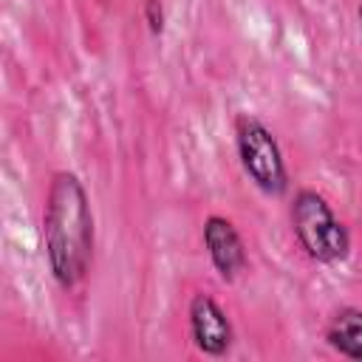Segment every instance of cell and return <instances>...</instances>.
<instances>
[{"instance_id": "1", "label": "cell", "mask_w": 362, "mask_h": 362, "mask_svg": "<svg viewBox=\"0 0 362 362\" xmlns=\"http://www.w3.org/2000/svg\"><path fill=\"white\" fill-rule=\"evenodd\" d=\"M42 246L51 277L59 288H76L93 260V209L82 178L57 170L42 206Z\"/></svg>"}, {"instance_id": "2", "label": "cell", "mask_w": 362, "mask_h": 362, "mask_svg": "<svg viewBox=\"0 0 362 362\" xmlns=\"http://www.w3.org/2000/svg\"><path fill=\"white\" fill-rule=\"evenodd\" d=\"M288 221L297 243L311 260L334 266L351 255V232L337 218L322 192L311 187L297 189L288 206Z\"/></svg>"}, {"instance_id": "3", "label": "cell", "mask_w": 362, "mask_h": 362, "mask_svg": "<svg viewBox=\"0 0 362 362\" xmlns=\"http://www.w3.org/2000/svg\"><path fill=\"white\" fill-rule=\"evenodd\" d=\"M235 150L249 181L272 198L286 195L288 189V167L274 133L252 113L235 116Z\"/></svg>"}, {"instance_id": "4", "label": "cell", "mask_w": 362, "mask_h": 362, "mask_svg": "<svg viewBox=\"0 0 362 362\" xmlns=\"http://www.w3.org/2000/svg\"><path fill=\"white\" fill-rule=\"evenodd\" d=\"M187 320H189V337L201 354H206V356H226L229 354L232 339H235L232 320L212 294H204V291L192 294L189 308H187Z\"/></svg>"}, {"instance_id": "5", "label": "cell", "mask_w": 362, "mask_h": 362, "mask_svg": "<svg viewBox=\"0 0 362 362\" xmlns=\"http://www.w3.org/2000/svg\"><path fill=\"white\" fill-rule=\"evenodd\" d=\"M201 238H204L206 255H209L215 272L221 274V280H226V283L238 280L240 272H243L246 263H249L246 243H243L238 226H235L229 218H223V215H209V218L204 221Z\"/></svg>"}, {"instance_id": "6", "label": "cell", "mask_w": 362, "mask_h": 362, "mask_svg": "<svg viewBox=\"0 0 362 362\" xmlns=\"http://www.w3.org/2000/svg\"><path fill=\"white\" fill-rule=\"evenodd\" d=\"M325 342L339 356L362 362V308L356 305L337 308L325 325Z\"/></svg>"}, {"instance_id": "7", "label": "cell", "mask_w": 362, "mask_h": 362, "mask_svg": "<svg viewBox=\"0 0 362 362\" xmlns=\"http://www.w3.org/2000/svg\"><path fill=\"white\" fill-rule=\"evenodd\" d=\"M144 20L153 37L164 31V3L161 0H144Z\"/></svg>"}, {"instance_id": "8", "label": "cell", "mask_w": 362, "mask_h": 362, "mask_svg": "<svg viewBox=\"0 0 362 362\" xmlns=\"http://www.w3.org/2000/svg\"><path fill=\"white\" fill-rule=\"evenodd\" d=\"M356 17H359V28H362V0H359V6H356Z\"/></svg>"}]
</instances>
